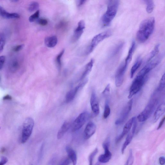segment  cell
Wrapping results in <instances>:
<instances>
[{"mask_svg":"<svg viewBox=\"0 0 165 165\" xmlns=\"http://www.w3.org/2000/svg\"><path fill=\"white\" fill-rule=\"evenodd\" d=\"M164 91L157 88L153 94L147 105L138 116L137 119L139 122H143L149 118L157 105L161 94Z\"/></svg>","mask_w":165,"mask_h":165,"instance_id":"obj_2","label":"cell"},{"mask_svg":"<svg viewBox=\"0 0 165 165\" xmlns=\"http://www.w3.org/2000/svg\"><path fill=\"white\" fill-rule=\"evenodd\" d=\"M36 21L39 24L42 26H46L48 23V21L45 19L44 18L39 19Z\"/></svg>","mask_w":165,"mask_h":165,"instance_id":"obj_35","label":"cell"},{"mask_svg":"<svg viewBox=\"0 0 165 165\" xmlns=\"http://www.w3.org/2000/svg\"><path fill=\"white\" fill-rule=\"evenodd\" d=\"M10 67L11 71H15L19 67V63L16 60L13 61L11 63Z\"/></svg>","mask_w":165,"mask_h":165,"instance_id":"obj_34","label":"cell"},{"mask_svg":"<svg viewBox=\"0 0 165 165\" xmlns=\"http://www.w3.org/2000/svg\"><path fill=\"white\" fill-rule=\"evenodd\" d=\"M135 119H136V117H133L127 122L124 126L122 133L119 136H118L116 138L115 141L116 144L120 143L124 137L129 132L132 126L133 122Z\"/></svg>","mask_w":165,"mask_h":165,"instance_id":"obj_12","label":"cell"},{"mask_svg":"<svg viewBox=\"0 0 165 165\" xmlns=\"http://www.w3.org/2000/svg\"><path fill=\"white\" fill-rule=\"evenodd\" d=\"M112 35V31L111 30H108L102 32L94 36L92 40L90 45L88 48L87 54L88 55L92 53L99 44L105 39L110 36Z\"/></svg>","mask_w":165,"mask_h":165,"instance_id":"obj_5","label":"cell"},{"mask_svg":"<svg viewBox=\"0 0 165 165\" xmlns=\"http://www.w3.org/2000/svg\"><path fill=\"white\" fill-rule=\"evenodd\" d=\"M111 112L110 108L108 104V102L107 101H106L104 113H103V118L105 119H106L109 116Z\"/></svg>","mask_w":165,"mask_h":165,"instance_id":"obj_27","label":"cell"},{"mask_svg":"<svg viewBox=\"0 0 165 165\" xmlns=\"http://www.w3.org/2000/svg\"><path fill=\"white\" fill-rule=\"evenodd\" d=\"M134 134L135 133L131 131L130 133L127 136L121 149V153L122 154H124L126 148L130 144L132 140Z\"/></svg>","mask_w":165,"mask_h":165,"instance_id":"obj_24","label":"cell"},{"mask_svg":"<svg viewBox=\"0 0 165 165\" xmlns=\"http://www.w3.org/2000/svg\"><path fill=\"white\" fill-rule=\"evenodd\" d=\"M159 44H157L155 46L154 49L150 54L147 62H149V61L151 60H152L155 56L158 55L159 52Z\"/></svg>","mask_w":165,"mask_h":165,"instance_id":"obj_26","label":"cell"},{"mask_svg":"<svg viewBox=\"0 0 165 165\" xmlns=\"http://www.w3.org/2000/svg\"><path fill=\"white\" fill-rule=\"evenodd\" d=\"M86 0H81L80 1V4L81 5H82L85 2H86Z\"/></svg>","mask_w":165,"mask_h":165,"instance_id":"obj_44","label":"cell"},{"mask_svg":"<svg viewBox=\"0 0 165 165\" xmlns=\"http://www.w3.org/2000/svg\"><path fill=\"white\" fill-rule=\"evenodd\" d=\"M90 104L94 114L95 116H97L100 113V109L96 94L94 91H93L92 93L90 99Z\"/></svg>","mask_w":165,"mask_h":165,"instance_id":"obj_15","label":"cell"},{"mask_svg":"<svg viewBox=\"0 0 165 165\" xmlns=\"http://www.w3.org/2000/svg\"><path fill=\"white\" fill-rule=\"evenodd\" d=\"M142 62V60L141 58L139 57L137 59L131 69L130 75L131 78H133L134 74L140 67Z\"/></svg>","mask_w":165,"mask_h":165,"instance_id":"obj_22","label":"cell"},{"mask_svg":"<svg viewBox=\"0 0 165 165\" xmlns=\"http://www.w3.org/2000/svg\"><path fill=\"white\" fill-rule=\"evenodd\" d=\"M58 42L57 37L52 36L47 37L45 40V44L48 48H53L57 44Z\"/></svg>","mask_w":165,"mask_h":165,"instance_id":"obj_17","label":"cell"},{"mask_svg":"<svg viewBox=\"0 0 165 165\" xmlns=\"http://www.w3.org/2000/svg\"><path fill=\"white\" fill-rule=\"evenodd\" d=\"M5 60V56H0V70L2 68Z\"/></svg>","mask_w":165,"mask_h":165,"instance_id":"obj_37","label":"cell"},{"mask_svg":"<svg viewBox=\"0 0 165 165\" xmlns=\"http://www.w3.org/2000/svg\"><path fill=\"white\" fill-rule=\"evenodd\" d=\"M110 144V139L109 138H107L102 145L105 150V153L101 154L98 158V161L102 163H106L109 162L111 158L112 154L109 150Z\"/></svg>","mask_w":165,"mask_h":165,"instance_id":"obj_7","label":"cell"},{"mask_svg":"<svg viewBox=\"0 0 165 165\" xmlns=\"http://www.w3.org/2000/svg\"><path fill=\"white\" fill-rule=\"evenodd\" d=\"M19 1L20 0H11V2L13 3H16Z\"/></svg>","mask_w":165,"mask_h":165,"instance_id":"obj_45","label":"cell"},{"mask_svg":"<svg viewBox=\"0 0 165 165\" xmlns=\"http://www.w3.org/2000/svg\"><path fill=\"white\" fill-rule=\"evenodd\" d=\"M0 15L2 17L7 19L18 18L20 15L16 13H9L6 11L0 6Z\"/></svg>","mask_w":165,"mask_h":165,"instance_id":"obj_18","label":"cell"},{"mask_svg":"<svg viewBox=\"0 0 165 165\" xmlns=\"http://www.w3.org/2000/svg\"><path fill=\"white\" fill-rule=\"evenodd\" d=\"M5 34L3 33H0V53L3 50L5 44Z\"/></svg>","mask_w":165,"mask_h":165,"instance_id":"obj_28","label":"cell"},{"mask_svg":"<svg viewBox=\"0 0 165 165\" xmlns=\"http://www.w3.org/2000/svg\"><path fill=\"white\" fill-rule=\"evenodd\" d=\"M70 124L67 121L65 122L57 134V138L60 139L62 138L70 128Z\"/></svg>","mask_w":165,"mask_h":165,"instance_id":"obj_21","label":"cell"},{"mask_svg":"<svg viewBox=\"0 0 165 165\" xmlns=\"http://www.w3.org/2000/svg\"><path fill=\"white\" fill-rule=\"evenodd\" d=\"M65 50L63 49L61 52L57 56V57L56 58V63H57L58 68L59 69H60L61 67V59L62 56L64 54Z\"/></svg>","mask_w":165,"mask_h":165,"instance_id":"obj_31","label":"cell"},{"mask_svg":"<svg viewBox=\"0 0 165 165\" xmlns=\"http://www.w3.org/2000/svg\"><path fill=\"white\" fill-rule=\"evenodd\" d=\"M87 81V79L84 80V81L79 84L77 87L68 92L65 96L66 102L69 103L73 100L79 89L85 85Z\"/></svg>","mask_w":165,"mask_h":165,"instance_id":"obj_11","label":"cell"},{"mask_svg":"<svg viewBox=\"0 0 165 165\" xmlns=\"http://www.w3.org/2000/svg\"><path fill=\"white\" fill-rule=\"evenodd\" d=\"M133 99L127 103L123 110H122L120 116L115 122V124L116 125H120L122 124L126 120L130 112L133 104Z\"/></svg>","mask_w":165,"mask_h":165,"instance_id":"obj_9","label":"cell"},{"mask_svg":"<svg viewBox=\"0 0 165 165\" xmlns=\"http://www.w3.org/2000/svg\"><path fill=\"white\" fill-rule=\"evenodd\" d=\"M159 163L161 165H163L165 164V159L164 157H161L159 158Z\"/></svg>","mask_w":165,"mask_h":165,"instance_id":"obj_42","label":"cell"},{"mask_svg":"<svg viewBox=\"0 0 165 165\" xmlns=\"http://www.w3.org/2000/svg\"><path fill=\"white\" fill-rule=\"evenodd\" d=\"M135 48V41L132 42V44L129 51L128 55L125 60V64L128 67L132 59L133 56Z\"/></svg>","mask_w":165,"mask_h":165,"instance_id":"obj_19","label":"cell"},{"mask_svg":"<svg viewBox=\"0 0 165 165\" xmlns=\"http://www.w3.org/2000/svg\"><path fill=\"white\" fill-rule=\"evenodd\" d=\"M110 86L109 84H108L104 90L102 92L103 95H108L110 91Z\"/></svg>","mask_w":165,"mask_h":165,"instance_id":"obj_36","label":"cell"},{"mask_svg":"<svg viewBox=\"0 0 165 165\" xmlns=\"http://www.w3.org/2000/svg\"><path fill=\"white\" fill-rule=\"evenodd\" d=\"M11 99L12 97L9 95H6L3 97V100H11Z\"/></svg>","mask_w":165,"mask_h":165,"instance_id":"obj_43","label":"cell"},{"mask_svg":"<svg viewBox=\"0 0 165 165\" xmlns=\"http://www.w3.org/2000/svg\"><path fill=\"white\" fill-rule=\"evenodd\" d=\"M24 45L23 44L17 46L15 47H14L13 49V51L17 52L21 50L24 48Z\"/></svg>","mask_w":165,"mask_h":165,"instance_id":"obj_38","label":"cell"},{"mask_svg":"<svg viewBox=\"0 0 165 165\" xmlns=\"http://www.w3.org/2000/svg\"><path fill=\"white\" fill-rule=\"evenodd\" d=\"M90 116L89 113L87 112H84L80 114L73 122V131H77L81 129L88 120Z\"/></svg>","mask_w":165,"mask_h":165,"instance_id":"obj_8","label":"cell"},{"mask_svg":"<svg viewBox=\"0 0 165 165\" xmlns=\"http://www.w3.org/2000/svg\"><path fill=\"white\" fill-rule=\"evenodd\" d=\"M66 150L68 154V157L73 163V165H75L77 163V155L75 151L69 146L66 148Z\"/></svg>","mask_w":165,"mask_h":165,"instance_id":"obj_20","label":"cell"},{"mask_svg":"<svg viewBox=\"0 0 165 165\" xmlns=\"http://www.w3.org/2000/svg\"><path fill=\"white\" fill-rule=\"evenodd\" d=\"M96 130V126L92 122H89L85 129L84 136L85 139L87 140L90 138L95 133Z\"/></svg>","mask_w":165,"mask_h":165,"instance_id":"obj_13","label":"cell"},{"mask_svg":"<svg viewBox=\"0 0 165 165\" xmlns=\"http://www.w3.org/2000/svg\"><path fill=\"white\" fill-rule=\"evenodd\" d=\"M34 125V121L30 117L27 118L24 122L21 139L22 143H26L30 138Z\"/></svg>","mask_w":165,"mask_h":165,"instance_id":"obj_6","label":"cell"},{"mask_svg":"<svg viewBox=\"0 0 165 165\" xmlns=\"http://www.w3.org/2000/svg\"><path fill=\"white\" fill-rule=\"evenodd\" d=\"M98 149L96 148L89 155L88 158L89 165H92V164L93 160L97 154L98 153Z\"/></svg>","mask_w":165,"mask_h":165,"instance_id":"obj_32","label":"cell"},{"mask_svg":"<svg viewBox=\"0 0 165 165\" xmlns=\"http://www.w3.org/2000/svg\"><path fill=\"white\" fill-rule=\"evenodd\" d=\"M165 119V116H164L163 117V118L161 120V121L160 122V123L158 126V128H157V130L160 129H161L162 128V126L163 125L164 123Z\"/></svg>","mask_w":165,"mask_h":165,"instance_id":"obj_41","label":"cell"},{"mask_svg":"<svg viewBox=\"0 0 165 165\" xmlns=\"http://www.w3.org/2000/svg\"><path fill=\"white\" fill-rule=\"evenodd\" d=\"M40 15V12L39 10L37 11L35 13L33 14L29 17V20L31 22H34L39 19Z\"/></svg>","mask_w":165,"mask_h":165,"instance_id":"obj_30","label":"cell"},{"mask_svg":"<svg viewBox=\"0 0 165 165\" xmlns=\"http://www.w3.org/2000/svg\"><path fill=\"white\" fill-rule=\"evenodd\" d=\"M0 129H1V128H0Z\"/></svg>","mask_w":165,"mask_h":165,"instance_id":"obj_46","label":"cell"},{"mask_svg":"<svg viewBox=\"0 0 165 165\" xmlns=\"http://www.w3.org/2000/svg\"><path fill=\"white\" fill-rule=\"evenodd\" d=\"M94 60L91 59L90 62H88L86 66L85 69L82 74L80 80H82L85 78L90 72L93 67Z\"/></svg>","mask_w":165,"mask_h":165,"instance_id":"obj_23","label":"cell"},{"mask_svg":"<svg viewBox=\"0 0 165 165\" xmlns=\"http://www.w3.org/2000/svg\"><path fill=\"white\" fill-rule=\"evenodd\" d=\"M120 0H108L107 10L101 18L103 27L109 26L116 15L118 10Z\"/></svg>","mask_w":165,"mask_h":165,"instance_id":"obj_3","label":"cell"},{"mask_svg":"<svg viewBox=\"0 0 165 165\" xmlns=\"http://www.w3.org/2000/svg\"><path fill=\"white\" fill-rule=\"evenodd\" d=\"M147 76V75L139 72L132 84L128 97L129 99L131 98L140 90L144 85Z\"/></svg>","mask_w":165,"mask_h":165,"instance_id":"obj_4","label":"cell"},{"mask_svg":"<svg viewBox=\"0 0 165 165\" xmlns=\"http://www.w3.org/2000/svg\"><path fill=\"white\" fill-rule=\"evenodd\" d=\"M155 20L154 17L146 19L141 23L137 32L136 39L141 43H144L149 38L154 31Z\"/></svg>","mask_w":165,"mask_h":165,"instance_id":"obj_1","label":"cell"},{"mask_svg":"<svg viewBox=\"0 0 165 165\" xmlns=\"http://www.w3.org/2000/svg\"><path fill=\"white\" fill-rule=\"evenodd\" d=\"M165 112V104L164 103H163L158 106L154 113L153 118L154 123L156 122L159 120Z\"/></svg>","mask_w":165,"mask_h":165,"instance_id":"obj_16","label":"cell"},{"mask_svg":"<svg viewBox=\"0 0 165 165\" xmlns=\"http://www.w3.org/2000/svg\"><path fill=\"white\" fill-rule=\"evenodd\" d=\"M8 161L7 158L4 157H2L1 158V161H0V165L5 164Z\"/></svg>","mask_w":165,"mask_h":165,"instance_id":"obj_39","label":"cell"},{"mask_svg":"<svg viewBox=\"0 0 165 165\" xmlns=\"http://www.w3.org/2000/svg\"><path fill=\"white\" fill-rule=\"evenodd\" d=\"M85 28V23L84 21H80L78 24V26L74 32L73 40L76 41L78 40L81 37L84 32V30Z\"/></svg>","mask_w":165,"mask_h":165,"instance_id":"obj_14","label":"cell"},{"mask_svg":"<svg viewBox=\"0 0 165 165\" xmlns=\"http://www.w3.org/2000/svg\"><path fill=\"white\" fill-rule=\"evenodd\" d=\"M146 6V11L148 13L153 12L154 7L153 0H143Z\"/></svg>","mask_w":165,"mask_h":165,"instance_id":"obj_25","label":"cell"},{"mask_svg":"<svg viewBox=\"0 0 165 165\" xmlns=\"http://www.w3.org/2000/svg\"><path fill=\"white\" fill-rule=\"evenodd\" d=\"M39 8V4L36 2H34L31 3L29 7V11L31 12H33L37 11Z\"/></svg>","mask_w":165,"mask_h":165,"instance_id":"obj_29","label":"cell"},{"mask_svg":"<svg viewBox=\"0 0 165 165\" xmlns=\"http://www.w3.org/2000/svg\"><path fill=\"white\" fill-rule=\"evenodd\" d=\"M128 67L124 62L121 64L117 69L115 76V84L116 87H120L123 83L125 75Z\"/></svg>","mask_w":165,"mask_h":165,"instance_id":"obj_10","label":"cell"},{"mask_svg":"<svg viewBox=\"0 0 165 165\" xmlns=\"http://www.w3.org/2000/svg\"><path fill=\"white\" fill-rule=\"evenodd\" d=\"M134 162V157L133 155L132 150L130 149L129 151V156L128 160L126 163L125 165H132Z\"/></svg>","mask_w":165,"mask_h":165,"instance_id":"obj_33","label":"cell"},{"mask_svg":"<svg viewBox=\"0 0 165 165\" xmlns=\"http://www.w3.org/2000/svg\"><path fill=\"white\" fill-rule=\"evenodd\" d=\"M71 162V160L69 158L67 159L64 160H63V161L62 162H61L60 164L68 165Z\"/></svg>","mask_w":165,"mask_h":165,"instance_id":"obj_40","label":"cell"}]
</instances>
